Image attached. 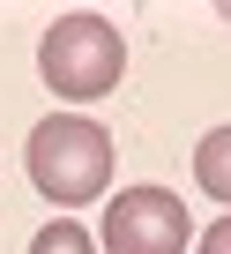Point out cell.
Returning a JSON list of instances; mask_svg holds the SVG:
<instances>
[{"mask_svg":"<svg viewBox=\"0 0 231 254\" xmlns=\"http://www.w3.org/2000/svg\"><path fill=\"white\" fill-rule=\"evenodd\" d=\"M194 180L231 209V127H209V135L194 142Z\"/></svg>","mask_w":231,"mask_h":254,"instance_id":"obj_4","label":"cell"},{"mask_svg":"<svg viewBox=\"0 0 231 254\" xmlns=\"http://www.w3.org/2000/svg\"><path fill=\"white\" fill-rule=\"evenodd\" d=\"M224 23H231V8H224Z\"/></svg>","mask_w":231,"mask_h":254,"instance_id":"obj_7","label":"cell"},{"mask_svg":"<svg viewBox=\"0 0 231 254\" xmlns=\"http://www.w3.org/2000/svg\"><path fill=\"white\" fill-rule=\"evenodd\" d=\"M30 187L60 209H82L112 187V135L90 120V112H52L30 127Z\"/></svg>","mask_w":231,"mask_h":254,"instance_id":"obj_1","label":"cell"},{"mask_svg":"<svg viewBox=\"0 0 231 254\" xmlns=\"http://www.w3.org/2000/svg\"><path fill=\"white\" fill-rule=\"evenodd\" d=\"M194 224L172 187H120L104 209V254H186Z\"/></svg>","mask_w":231,"mask_h":254,"instance_id":"obj_3","label":"cell"},{"mask_svg":"<svg viewBox=\"0 0 231 254\" xmlns=\"http://www.w3.org/2000/svg\"><path fill=\"white\" fill-rule=\"evenodd\" d=\"M127 67V38L112 30L104 15H60L38 38V75L52 97H104Z\"/></svg>","mask_w":231,"mask_h":254,"instance_id":"obj_2","label":"cell"},{"mask_svg":"<svg viewBox=\"0 0 231 254\" xmlns=\"http://www.w3.org/2000/svg\"><path fill=\"white\" fill-rule=\"evenodd\" d=\"M194 254H231V217H216V224L201 232V247H194Z\"/></svg>","mask_w":231,"mask_h":254,"instance_id":"obj_6","label":"cell"},{"mask_svg":"<svg viewBox=\"0 0 231 254\" xmlns=\"http://www.w3.org/2000/svg\"><path fill=\"white\" fill-rule=\"evenodd\" d=\"M30 254H97V247H90V232H82L75 217H52V224H38Z\"/></svg>","mask_w":231,"mask_h":254,"instance_id":"obj_5","label":"cell"}]
</instances>
